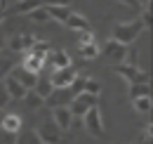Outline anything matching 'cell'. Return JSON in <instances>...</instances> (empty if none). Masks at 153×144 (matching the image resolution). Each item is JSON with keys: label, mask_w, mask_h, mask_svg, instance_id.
I'll return each instance as SVG.
<instances>
[{"label": "cell", "mask_w": 153, "mask_h": 144, "mask_svg": "<svg viewBox=\"0 0 153 144\" xmlns=\"http://www.w3.org/2000/svg\"><path fill=\"white\" fill-rule=\"evenodd\" d=\"M104 54H106L108 59L118 62V64H123V62H125V54H127V45H120V43H115L113 38H111V40H106V45H104Z\"/></svg>", "instance_id": "9c48e42d"}, {"label": "cell", "mask_w": 153, "mask_h": 144, "mask_svg": "<svg viewBox=\"0 0 153 144\" xmlns=\"http://www.w3.org/2000/svg\"><path fill=\"white\" fill-rule=\"evenodd\" d=\"M132 104H134V109H137L139 113H149V111L153 109L151 97H137V99H132Z\"/></svg>", "instance_id": "cb8c5ba5"}, {"label": "cell", "mask_w": 153, "mask_h": 144, "mask_svg": "<svg viewBox=\"0 0 153 144\" xmlns=\"http://www.w3.org/2000/svg\"><path fill=\"white\" fill-rule=\"evenodd\" d=\"M71 99H73V92L68 90V88H57V90H52V94H50L45 102L54 109V106H68Z\"/></svg>", "instance_id": "ba28073f"}, {"label": "cell", "mask_w": 153, "mask_h": 144, "mask_svg": "<svg viewBox=\"0 0 153 144\" xmlns=\"http://www.w3.org/2000/svg\"><path fill=\"white\" fill-rule=\"evenodd\" d=\"M14 69V64H12V59L10 57H0V80H5L7 76H10V71Z\"/></svg>", "instance_id": "4316f807"}, {"label": "cell", "mask_w": 153, "mask_h": 144, "mask_svg": "<svg viewBox=\"0 0 153 144\" xmlns=\"http://www.w3.org/2000/svg\"><path fill=\"white\" fill-rule=\"evenodd\" d=\"M2 116H5V113H2V109H0V123H2Z\"/></svg>", "instance_id": "d590c367"}, {"label": "cell", "mask_w": 153, "mask_h": 144, "mask_svg": "<svg viewBox=\"0 0 153 144\" xmlns=\"http://www.w3.org/2000/svg\"><path fill=\"white\" fill-rule=\"evenodd\" d=\"M118 2H123V5H130V7H139V2H137V0H118Z\"/></svg>", "instance_id": "1f68e13d"}, {"label": "cell", "mask_w": 153, "mask_h": 144, "mask_svg": "<svg viewBox=\"0 0 153 144\" xmlns=\"http://www.w3.org/2000/svg\"><path fill=\"white\" fill-rule=\"evenodd\" d=\"M2 7H5V0H0V12H2Z\"/></svg>", "instance_id": "e575fe53"}, {"label": "cell", "mask_w": 153, "mask_h": 144, "mask_svg": "<svg viewBox=\"0 0 153 144\" xmlns=\"http://www.w3.org/2000/svg\"><path fill=\"white\" fill-rule=\"evenodd\" d=\"M45 7H71V0H42Z\"/></svg>", "instance_id": "f1b7e54d"}, {"label": "cell", "mask_w": 153, "mask_h": 144, "mask_svg": "<svg viewBox=\"0 0 153 144\" xmlns=\"http://www.w3.org/2000/svg\"><path fill=\"white\" fill-rule=\"evenodd\" d=\"M139 21L144 24V28H146V31L151 28V7H146V10L141 12V19H139Z\"/></svg>", "instance_id": "f546056e"}, {"label": "cell", "mask_w": 153, "mask_h": 144, "mask_svg": "<svg viewBox=\"0 0 153 144\" xmlns=\"http://www.w3.org/2000/svg\"><path fill=\"white\" fill-rule=\"evenodd\" d=\"M137 2H139V5H146V7L151 5V0H137Z\"/></svg>", "instance_id": "836d02e7"}, {"label": "cell", "mask_w": 153, "mask_h": 144, "mask_svg": "<svg viewBox=\"0 0 153 144\" xmlns=\"http://www.w3.org/2000/svg\"><path fill=\"white\" fill-rule=\"evenodd\" d=\"M50 57V62H52V66L54 69H66V66H73L71 64V57H68V52L66 50H54L52 54H47Z\"/></svg>", "instance_id": "2e32d148"}, {"label": "cell", "mask_w": 153, "mask_h": 144, "mask_svg": "<svg viewBox=\"0 0 153 144\" xmlns=\"http://www.w3.org/2000/svg\"><path fill=\"white\" fill-rule=\"evenodd\" d=\"M0 128H2V132L17 135V132L21 130V116H17V113H5V116H2Z\"/></svg>", "instance_id": "5bb4252c"}, {"label": "cell", "mask_w": 153, "mask_h": 144, "mask_svg": "<svg viewBox=\"0 0 153 144\" xmlns=\"http://www.w3.org/2000/svg\"><path fill=\"white\" fill-rule=\"evenodd\" d=\"M14 144H42L38 137V130H19L17 132V140H14Z\"/></svg>", "instance_id": "e0dca14e"}, {"label": "cell", "mask_w": 153, "mask_h": 144, "mask_svg": "<svg viewBox=\"0 0 153 144\" xmlns=\"http://www.w3.org/2000/svg\"><path fill=\"white\" fill-rule=\"evenodd\" d=\"M24 104H26L28 109H40L42 104H45V99H42V97H38L33 90H28V92H26V97H24Z\"/></svg>", "instance_id": "603a6c76"}, {"label": "cell", "mask_w": 153, "mask_h": 144, "mask_svg": "<svg viewBox=\"0 0 153 144\" xmlns=\"http://www.w3.org/2000/svg\"><path fill=\"white\" fill-rule=\"evenodd\" d=\"M141 31H144V24H141L139 19L125 21V24H115L113 40H115V43H120V45H130V43H134L137 38L141 36Z\"/></svg>", "instance_id": "6da1fadb"}, {"label": "cell", "mask_w": 153, "mask_h": 144, "mask_svg": "<svg viewBox=\"0 0 153 144\" xmlns=\"http://www.w3.org/2000/svg\"><path fill=\"white\" fill-rule=\"evenodd\" d=\"M99 52H101V47L94 43H87V45H80V54L85 57V59H94V57H99Z\"/></svg>", "instance_id": "7402d4cb"}, {"label": "cell", "mask_w": 153, "mask_h": 144, "mask_svg": "<svg viewBox=\"0 0 153 144\" xmlns=\"http://www.w3.org/2000/svg\"><path fill=\"white\" fill-rule=\"evenodd\" d=\"M45 57H38V54H33V52H28L26 57H24V69L26 71H31V73H36V76H40V71H42V66H45Z\"/></svg>", "instance_id": "4fadbf2b"}, {"label": "cell", "mask_w": 153, "mask_h": 144, "mask_svg": "<svg viewBox=\"0 0 153 144\" xmlns=\"http://www.w3.org/2000/svg\"><path fill=\"white\" fill-rule=\"evenodd\" d=\"M40 5H42V0H19L12 12H14V14H28V12H33Z\"/></svg>", "instance_id": "d6986e66"}, {"label": "cell", "mask_w": 153, "mask_h": 144, "mask_svg": "<svg viewBox=\"0 0 153 144\" xmlns=\"http://www.w3.org/2000/svg\"><path fill=\"white\" fill-rule=\"evenodd\" d=\"M52 90H54V88H52L50 78H40V76H38V83L33 85V92H36L38 97H42V99H47V97L52 94Z\"/></svg>", "instance_id": "ac0fdd59"}, {"label": "cell", "mask_w": 153, "mask_h": 144, "mask_svg": "<svg viewBox=\"0 0 153 144\" xmlns=\"http://www.w3.org/2000/svg\"><path fill=\"white\" fill-rule=\"evenodd\" d=\"M10 102H12V99H10V94H7V90H5V85H0V109H5Z\"/></svg>", "instance_id": "4dcf8cb0"}, {"label": "cell", "mask_w": 153, "mask_h": 144, "mask_svg": "<svg viewBox=\"0 0 153 144\" xmlns=\"http://www.w3.org/2000/svg\"><path fill=\"white\" fill-rule=\"evenodd\" d=\"M38 137L42 144H59L61 142V135H59V128L54 125V123H42V125L38 128Z\"/></svg>", "instance_id": "8992f818"}, {"label": "cell", "mask_w": 153, "mask_h": 144, "mask_svg": "<svg viewBox=\"0 0 153 144\" xmlns=\"http://www.w3.org/2000/svg\"><path fill=\"white\" fill-rule=\"evenodd\" d=\"M130 97H151V83H132L130 85Z\"/></svg>", "instance_id": "ffe728a7"}, {"label": "cell", "mask_w": 153, "mask_h": 144, "mask_svg": "<svg viewBox=\"0 0 153 144\" xmlns=\"http://www.w3.org/2000/svg\"><path fill=\"white\" fill-rule=\"evenodd\" d=\"M82 92L99 97V92H101V83H99V80H94V78H85V88H82Z\"/></svg>", "instance_id": "484cf974"}, {"label": "cell", "mask_w": 153, "mask_h": 144, "mask_svg": "<svg viewBox=\"0 0 153 144\" xmlns=\"http://www.w3.org/2000/svg\"><path fill=\"white\" fill-rule=\"evenodd\" d=\"M10 76H12L14 80H19L26 90H33V85L38 83V76H36V73H31V71H26L24 66H14V69L10 71Z\"/></svg>", "instance_id": "30bf717a"}, {"label": "cell", "mask_w": 153, "mask_h": 144, "mask_svg": "<svg viewBox=\"0 0 153 144\" xmlns=\"http://www.w3.org/2000/svg\"><path fill=\"white\" fill-rule=\"evenodd\" d=\"M33 43H36V36H31V33H21V36H14L7 40V45H10V50L12 52H24V50H31L33 47Z\"/></svg>", "instance_id": "8fae6325"}, {"label": "cell", "mask_w": 153, "mask_h": 144, "mask_svg": "<svg viewBox=\"0 0 153 144\" xmlns=\"http://www.w3.org/2000/svg\"><path fill=\"white\" fill-rule=\"evenodd\" d=\"M78 43H80V45L94 43V33H92V28H90V31H78Z\"/></svg>", "instance_id": "83f0119b"}, {"label": "cell", "mask_w": 153, "mask_h": 144, "mask_svg": "<svg viewBox=\"0 0 153 144\" xmlns=\"http://www.w3.org/2000/svg\"><path fill=\"white\" fill-rule=\"evenodd\" d=\"M97 102H99V97L87 94V92H80V94H76V97L71 99L68 111H71V116H73V118H82V116H85L92 106H97Z\"/></svg>", "instance_id": "7a4b0ae2"}, {"label": "cell", "mask_w": 153, "mask_h": 144, "mask_svg": "<svg viewBox=\"0 0 153 144\" xmlns=\"http://www.w3.org/2000/svg\"><path fill=\"white\" fill-rule=\"evenodd\" d=\"M5 45H7V40H5V36H2V33H0V50H2Z\"/></svg>", "instance_id": "d6a6232c"}, {"label": "cell", "mask_w": 153, "mask_h": 144, "mask_svg": "<svg viewBox=\"0 0 153 144\" xmlns=\"http://www.w3.org/2000/svg\"><path fill=\"white\" fill-rule=\"evenodd\" d=\"M82 125L92 137H104V121H101V111L99 106H92L82 116Z\"/></svg>", "instance_id": "3957f363"}, {"label": "cell", "mask_w": 153, "mask_h": 144, "mask_svg": "<svg viewBox=\"0 0 153 144\" xmlns=\"http://www.w3.org/2000/svg\"><path fill=\"white\" fill-rule=\"evenodd\" d=\"M113 71L120 76V78H125L130 85L132 83H149V73L141 71L139 66H130V64H115Z\"/></svg>", "instance_id": "277c9868"}, {"label": "cell", "mask_w": 153, "mask_h": 144, "mask_svg": "<svg viewBox=\"0 0 153 144\" xmlns=\"http://www.w3.org/2000/svg\"><path fill=\"white\" fill-rule=\"evenodd\" d=\"M52 123L59 130H68V128L73 125V116H71L68 106H54L52 109Z\"/></svg>", "instance_id": "52a82bcc"}, {"label": "cell", "mask_w": 153, "mask_h": 144, "mask_svg": "<svg viewBox=\"0 0 153 144\" xmlns=\"http://www.w3.org/2000/svg\"><path fill=\"white\" fill-rule=\"evenodd\" d=\"M45 7V5H42ZM47 10V14H50V19H57V21H66V17L71 14V7H45Z\"/></svg>", "instance_id": "44dd1931"}, {"label": "cell", "mask_w": 153, "mask_h": 144, "mask_svg": "<svg viewBox=\"0 0 153 144\" xmlns=\"http://www.w3.org/2000/svg\"><path fill=\"white\" fill-rule=\"evenodd\" d=\"M28 19H31V21H36V24H45V21H50V14H47V10L40 5V7L33 10V12H28Z\"/></svg>", "instance_id": "d4e9b609"}, {"label": "cell", "mask_w": 153, "mask_h": 144, "mask_svg": "<svg viewBox=\"0 0 153 144\" xmlns=\"http://www.w3.org/2000/svg\"><path fill=\"white\" fill-rule=\"evenodd\" d=\"M2 85H5V90H7V94H10V99H24V97H26V92H28L19 80H14L12 76H7Z\"/></svg>", "instance_id": "7c38bea8"}, {"label": "cell", "mask_w": 153, "mask_h": 144, "mask_svg": "<svg viewBox=\"0 0 153 144\" xmlns=\"http://www.w3.org/2000/svg\"><path fill=\"white\" fill-rule=\"evenodd\" d=\"M78 73L73 66H66V69H54L52 76H50V83H52V88L57 90V88H71V83H73V78H76Z\"/></svg>", "instance_id": "5b68a950"}, {"label": "cell", "mask_w": 153, "mask_h": 144, "mask_svg": "<svg viewBox=\"0 0 153 144\" xmlns=\"http://www.w3.org/2000/svg\"><path fill=\"white\" fill-rule=\"evenodd\" d=\"M64 26H68L73 31H90V21L82 17V14H78V12H71L66 17V21H64Z\"/></svg>", "instance_id": "9a60e30c"}]
</instances>
